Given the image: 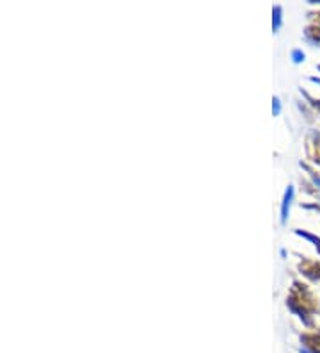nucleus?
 <instances>
[]
</instances>
